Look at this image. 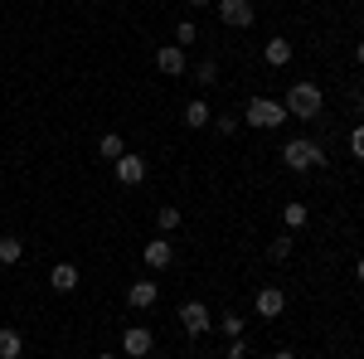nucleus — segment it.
<instances>
[{"instance_id": "nucleus-14", "label": "nucleus", "mask_w": 364, "mask_h": 359, "mask_svg": "<svg viewBox=\"0 0 364 359\" xmlns=\"http://www.w3.org/2000/svg\"><path fill=\"white\" fill-rule=\"evenodd\" d=\"M282 223H287V233H296V228H306V223H311V209L301 204V199H291V204L282 209Z\"/></svg>"}, {"instance_id": "nucleus-4", "label": "nucleus", "mask_w": 364, "mask_h": 359, "mask_svg": "<svg viewBox=\"0 0 364 359\" xmlns=\"http://www.w3.org/2000/svg\"><path fill=\"white\" fill-rule=\"evenodd\" d=\"M156 350V331H146V326H127L122 331V355L127 359H146Z\"/></svg>"}, {"instance_id": "nucleus-28", "label": "nucleus", "mask_w": 364, "mask_h": 359, "mask_svg": "<svg viewBox=\"0 0 364 359\" xmlns=\"http://www.w3.org/2000/svg\"><path fill=\"white\" fill-rule=\"evenodd\" d=\"M355 63H360V68H364V39H360V49H355Z\"/></svg>"}, {"instance_id": "nucleus-18", "label": "nucleus", "mask_w": 364, "mask_h": 359, "mask_svg": "<svg viewBox=\"0 0 364 359\" xmlns=\"http://www.w3.org/2000/svg\"><path fill=\"white\" fill-rule=\"evenodd\" d=\"M20 257H25V243H20L15 233H0V262H5V267H15Z\"/></svg>"}, {"instance_id": "nucleus-20", "label": "nucleus", "mask_w": 364, "mask_h": 359, "mask_svg": "<svg viewBox=\"0 0 364 359\" xmlns=\"http://www.w3.org/2000/svg\"><path fill=\"white\" fill-rule=\"evenodd\" d=\"M267 257H272V262H287V257H291V233H277V238L267 243Z\"/></svg>"}, {"instance_id": "nucleus-27", "label": "nucleus", "mask_w": 364, "mask_h": 359, "mask_svg": "<svg viewBox=\"0 0 364 359\" xmlns=\"http://www.w3.org/2000/svg\"><path fill=\"white\" fill-rule=\"evenodd\" d=\"M272 359H296V350H277V355H272Z\"/></svg>"}, {"instance_id": "nucleus-6", "label": "nucleus", "mask_w": 364, "mask_h": 359, "mask_svg": "<svg viewBox=\"0 0 364 359\" xmlns=\"http://www.w3.org/2000/svg\"><path fill=\"white\" fill-rule=\"evenodd\" d=\"M252 311H257L262 321H277L282 311H287V291H282V286H262V291L252 296Z\"/></svg>"}, {"instance_id": "nucleus-24", "label": "nucleus", "mask_w": 364, "mask_h": 359, "mask_svg": "<svg viewBox=\"0 0 364 359\" xmlns=\"http://www.w3.org/2000/svg\"><path fill=\"white\" fill-rule=\"evenodd\" d=\"M195 78H199L204 87H209V83H219V63H195Z\"/></svg>"}, {"instance_id": "nucleus-5", "label": "nucleus", "mask_w": 364, "mask_h": 359, "mask_svg": "<svg viewBox=\"0 0 364 359\" xmlns=\"http://www.w3.org/2000/svg\"><path fill=\"white\" fill-rule=\"evenodd\" d=\"M180 326H185L190 335H209V331H214V316H209V306H204V301H185V306H180Z\"/></svg>"}, {"instance_id": "nucleus-13", "label": "nucleus", "mask_w": 364, "mask_h": 359, "mask_svg": "<svg viewBox=\"0 0 364 359\" xmlns=\"http://www.w3.org/2000/svg\"><path fill=\"white\" fill-rule=\"evenodd\" d=\"M20 355H25V335L0 326V359H20Z\"/></svg>"}, {"instance_id": "nucleus-23", "label": "nucleus", "mask_w": 364, "mask_h": 359, "mask_svg": "<svg viewBox=\"0 0 364 359\" xmlns=\"http://www.w3.org/2000/svg\"><path fill=\"white\" fill-rule=\"evenodd\" d=\"M209 127H214L219 136H233V132H238V117H228V112H219V117H214Z\"/></svg>"}, {"instance_id": "nucleus-8", "label": "nucleus", "mask_w": 364, "mask_h": 359, "mask_svg": "<svg viewBox=\"0 0 364 359\" xmlns=\"http://www.w3.org/2000/svg\"><path fill=\"white\" fill-rule=\"evenodd\" d=\"M141 262H146V267H151V272H166L170 262H175V248H170L166 238H151V243H146V248H141Z\"/></svg>"}, {"instance_id": "nucleus-15", "label": "nucleus", "mask_w": 364, "mask_h": 359, "mask_svg": "<svg viewBox=\"0 0 364 359\" xmlns=\"http://www.w3.org/2000/svg\"><path fill=\"white\" fill-rule=\"evenodd\" d=\"M49 286H54V291H73V286H78V267H73V262H58L54 272H49Z\"/></svg>"}, {"instance_id": "nucleus-26", "label": "nucleus", "mask_w": 364, "mask_h": 359, "mask_svg": "<svg viewBox=\"0 0 364 359\" xmlns=\"http://www.w3.org/2000/svg\"><path fill=\"white\" fill-rule=\"evenodd\" d=\"M224 355H228V359H248V345H243V340H228Z\"/></svg>"}, {"instance_id": "nucleus-12", "label": "nucleus", "mask_w": 364, "mask_h": 359, "mask_svg": "<svg viewBox=\"0 0 364 359\" xmlns=\"http://www.w3.org/2000/svg\"><path fill=\"white\" fill-rule=\"evenodd\" d=\"M262 58H267L272 68H287V63H291V39H282V34H272V39L262 44Z\"/></svg>"}, {"instance_id": "nucleus-11", "label": "nucleus", "mask_w": 364, "mask_h": 359, "mask_svg": "<svg viewBox=\"0 0 364 359\" xmlns=\"http://www.w3.org/2000/svg\"><path fill=\"white\" fill-rule=\"evenodd\" d=\"M156 296H161V291H156V282L146 277V282H132V291H127V306H132V311H151V306H156Z\"/></svg>"}, {"instance_id": "nucleus-25", "label": "nucleus", "mask_w": 364, "mask_h": 359, "mask_svg": "<svg viewBox=\"0 0 364 359\" xmlns=\"http://www.w3.org/2000/svg\"><path fill=\"white\" fill-rule=\"evenodd\" d=\"M350 156H360V161H364V122L350 132Z\"/></svg>"}, {"instance_id": "nucleus-31", "label": "nucleus", "mask_w": 364, "mask_h": 359, "mask_svg": "<svg viewBox=\"0 0 364 359\" xmlns=\"http://www.w3.org/2000/svg\"><path fill=\"white\" fill-rule=\"evenodd\" d=\"M195 5H219V0H195Z\"/></svg>"}, {"instance_id": "nucleus-19", "label": "nucleus", "mask_w": 364, "mask_h": 359, "mask_svg": "<svg viewBox=\"0 0 364 359\" xmlns=\"http://www.w3.org/2000/svg\"><path fill=\"white\" fill-rule=\"evenodd\" d=\"M180 209H175V204H166V209H156V228H161V233H175V228H180Z\"/></svg>"}, {"instance_id": "nucleus-32", "label": "nucleus", "mask_w": 364, "mask_h": 359, "mask_svg": "<svg viewBox=\"0 0 364 359\" xmlns=\"http://www.w3.org/2000/svg\"><path fill=\"white\" fill-rule=\"evenodd\" d=\"M97 359H122V355H97Z\"/></svg>"}, {"instance_id": "nucleus-2", "label": "nucleus", "mask_w": 364, "mask_h": 359, "mask_svg": "<svg viewBox=\"0 0 364 359\" xmlns=\"http://www.w3.org/2000/svg\"><path fill=\"white\" fill-rule=\"evenodd\" d=\"M282 166H287V170H321V166H326V151H321L316 141L296 136V141L282 146Z\"/></svg>"}, {"instance_id": "nucleus-16", "label": "nucleus", "mask_w": 364, "mask_h": 359, "mask_svg": "<svg viewBox=\"0 0 364 359\" xmlns=\"http://www.w3.org/2000/svg\"><path fill=\"white\" fill-rule=\"evenodd\" d=\"M97 156H102V161H122V156H127V141L117 136V132L97 136Z\"/></svg>"}, {"instance_id": "nucleus-21", "label": "nucleus", "mask_w": 364, "mask_h": 359, "mask_svg": "<svg viewBox=\"0 0 364 359\" xmlns=\"http://www.w3.org/2000/svg\"><path fill=\"white\" fill-rule=\"evenodd\" d=\"M195 39H199V25H195V20H180V25H175V44H180V49H190Z\"/></svg>"}, {"instance_id": "nucleus-30", "label": "nucleus", "mask_w": 364, "mask_h": 359, "mask_svg": "<svg viewBox=\"0 0 364 359\" xmlns=\"http://www.w3.org/2000/svg\"><path fill=\"white\" fill-rule=\"evenodd\" d=\"M355 107H360V112H364V87H360V97H355Z\"/></svg>"}, {"instance_id": "nucleus-9", "label": "nucleus", "mask_w": 364, "mask_h": 359, "mask_svg": "<svg viewBox=\"0 0 364 359\" xmlns=\"http://www.w3.org/2000/svg\"><path fill=\"white\" fill-rule=\"evenodd\" d=\"M112 166H117V185H127V190H136L141 180H146V161L132 156V151H127L122 161H112Z\"/></svg>"}, {"instance_id": "nucleus-29", "label": "nucleus", "mask_w": 364, "mask_h": 359, "mask_svg": "<svg viewBox=\"0 0 364 359\" xmlns=\"http://www.w3.org/2000/svg\"><path fill=\"white\" fill-rule=\"evenodd\" d=\"M355 277H360V282H364V257H360V262H355Z\"/></svg>"}, {"instance_id": "nucleus-10", "label": "nucleus", "mask_w": 364, "mask_h": 359, "mask_svg": "<svg viewBox=\"0 0 364 359\" xmlns=\"http://www.w3.org/2000/svg\"><path fill=\"white\" fill-rule=\"evenodd\" d=\"M219 15H224V25L248 29L252 25V0H219Z\"/></svg>"}, {"instance_id": "nucleus-7", "label": "nucleus", "mask_w": 364, "mask_h": 359, "mask_svg": "<svg viewBox=\"0 0 364 359\" xmlns=\"http://www.w3.org/2000/svg\"><path fill=\"white\" fill-rule=\"evenodd\" d=\"M156 68H161L166 78H180V73L190 68V58H185L180 44H161V49H156Z\"/></svg>"}, {"instance_id": "nucleus-17", "label": "nucleus", "mask_w": 364, "mask_h": 359, "mask_svg": "<svg viewBox=\"0 0 364 359\" xmlns=\"http://www.w3.org/2000/svg\"><path fill=\"white\" fill-rule=\"evenodd\" d=\"M209 122H214L209 102H199V97H195V102H185V127H195V132H199V127H209Z\"/></svg>"}, {"instance_id": "nucleus-22", "label": "nucleus", "mask_w": 364, "mask_h": 359, "mask_svg": "<svg viewBox=\"0 0 364 359\" xmlns=\"http://www.w3.org/2000/svg\"><path fill=\"white\" fill-rule=\"evenodd\" d=\"M219 331H224L228 340H238V335H243V316H238V311H228L224 321H219Z\"/></svg>"}, {"instance_id": "nucleus-1", "label": "nucleus", "mask_w": 364, "mask_h": 359, "mask_svg": "<svg viewBox=\"0 0 364 359\" xmlns=\"http://www.w3.org/2000/svg\"><path fill=\"white\" fill-rule=\"evenodd\" d=\"M321 87L316 83H291L287 87V97H282V107H287V117H301V122H311V117H321Z\"/></svg>"}, {"instance_id": "nucleus-3", "label": "nucleus", "mask_w": 364, "mask_h": 359, "mask_svg": "<svg viewBox=\"0 0 364 359\" xmlns=\"http://www.w3.org/2000/svg\"><path fill=\"white\" fill-rule=\"evenodd\" d=\"M243 122H248V127H257V132H277L282 122H287V107H282V102H272V97H252L248 112H243Z\"/></svg>"}]
</instances>
